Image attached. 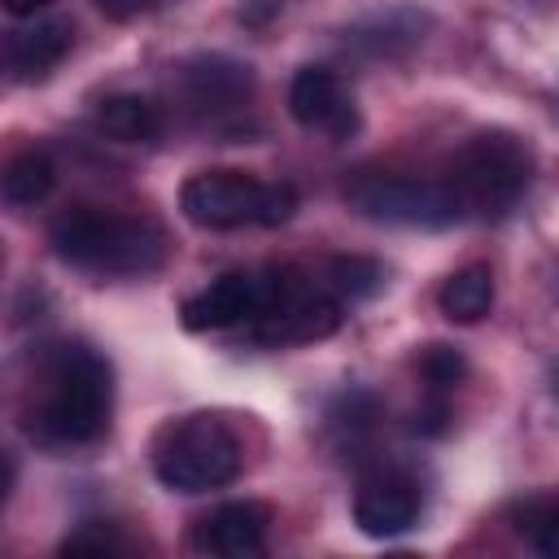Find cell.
<instances>
[{
  "mask_svg": "<svg viewBox=\"0 0 559 559\" xmlns=\"http://www.w3.org/2000/svg\"><path fill=\"white\" fill-rule=\"evenodd\" d=\"M114 367L83 341H61L39 354L26 384L22 424L44 445H92L109 432Z\"/></svg>",
  "mask_w": 559,
  "mask_h": 559,
  "instance_id": "6da1fadb",
  "label": "cell"
},
{
  "mask_svg": "<svg viewBox=\"0 0 559 559\" xmlns=\"http://www.w3.org/2000/svg\"><path fill=\"white\" fill-rule=\"evenodd\" d=\"M48 240L61 262L74 271L100 275V280H140L166 266V231L153 218L140 214H118V210H96V205H74L52 218Z\"/></svg>",
  "mask_w": 559,
  "mask_h": 559,
  "instance_id": "7a4b0ae2",
  "label": "cell"
},
{
  "mask_svg": "<svg viewBox=\"0 0 559 559\" xmlns=\"http://www.w3.org/2000/svg\"><path fill=\"white\" fill-rule=\"evenodd\" d=\"M445 188L459 201L463 218L493 223L520 205L533 183V153L511 131H480L472 135L445 166Z\"/></svg>",
  "mask_w": 559,
  "mask_h": 559,
  "instance_id": "3957f363",
  "label": "cell"
},
{
  "mask_svg": "<svg viewBox=\"0 0 559 559\" xmlns=\"http://www.w3.org/2000/svg\"><path fill=\"white\" fill-rule=\"evenodd\" d=\"M179 210L192 227L205 231L280 227L297 210V188L280 179H258L249 170H201L183 183Z\"/></svg>",
  "mask_w": 559,
  "mask_h": 559,
  "instance_id": "277c9868",
  "label": "cell"
},
{
  "mask_svg": "<svg viewBox=\"0 0 559 559\" xmlns=\"http://www.w3.org/2000/svg\"><path fill=\"white\" fill-rule=\"evenodd\" d=\"M245 450L227 419L218 415H183L166 424L153 441V472L175 493L223 489L240 476Z\"/></svg>",
  "mask_w": 559,
  "mask_h": 559,
  "instance_id": "5b68a950",
  "label": "cell"
},
{
  "mask_svg": "<svg viewBox=\"0 0 559 559\" xmlns=\"http://www.w3.org/2000/svg\"><path fill=\"white\" fill-rule=\"evenodd\" d=\"M341 319H345V306L328 284H314L297 266H266L262 301L245 323V332L258 345H310L332 336Z\"/></svg>",
  "mask_w": 559,
  "mask_h": 559,
  "instance_id": "8992f818",
  "label": "cell"
},
{
  "mask_svg": "<svg viewBox=\"0 0 559 559\" xmlns=\"http://www.w3.org/2000/svg\"><path fill=\"white\" fill-rule=\"evenodd\" d=\"M345 201L371 223H393V227H454L463 223L454 192L445 179H419V175H397V170H354L345 179Z\"/></svg>",
  "mask_w": 559,
  "mask_h": 559,
  "instance_id": "52a82bcc",
  "label": "cell"
},
{
  "mask_svg": "<svg viewBox=\"0 0 559 559\" xmlns=\"http://www.w3.org/2000/svg\"><path fill=\"white\" fill-rule=\"evenodd\" d=\"M253 70L236 57H223V52H201V57H188L179 70H175V96L179 105L214 127V131H245V114L253 105Z\"/></svg>",
  "mask_w": 559,
  "mask_h": 559,
  "instance_id": "ba28073f",
  "label": "cell"
},
{
  "mask_svg": "<svg viewBox=\"0 0 559 559\" xmlns=\"http://www.w3.org/2000/svg\"><path fill=\"white\" fill-rule=\"evenodd\" d=\"M419 511H424V489L415 472L389 463L362 472L354 489V524L367 537H397L419 520Z\"/></svg>",
  "mask_w": 559,
  "mask_h": 559,
  "instance_id": "9c48e42d",
  "label": "cell"
},
{
  "mask_svg": "<svg viewBox=\"0 0 559 559\" xmlns=\"http://www.w3.org/2000/svg\"><path fill=\"white\" fill-rule=\"evenodd\" d=\"M288 114L297 127L319 131L328 140H349L358 131V105L345 79L328 66H301L288 83Z\"/></svg>",
  "mask_w": 559,
  "mask_h": 559,
  "instance_id": "30bf717a",
  "label": "cell"
},
{
  "mask_svg": "<svg viewBox=\"0 0 559 559\" xmlns=\"http://www.w3.org/2000/svg\"><path fill=\"white\" fill-rule=\"evenodd\" d=\"M262 301V271H227L197 288L183 306L179 319L188 332H223V328H245Z\"/></svg>",
  "mask_w": 559,
  "mask_h": 559,
  "instance_id": "8fae6325",
  "label": "cell"
},
{
  "mask_svg": "<svg viewBox=\"0 0 559 559\" xmlns=\"http://www.w3.org/2000/svg\"><path fill=\"white\" fill-rule=\"evenodd\" d=\"M266 528H271V507L240 498V502H223L210 515H201L192 546L214 559H245L266 546Z\"/></svg>",
  "mask_w": 559,
  "mask_h": 559,
  "instance_id": "7c38bea8",
  "label": "cell"
},
{
  "mask_svg": "<svg viewBox=\"0 0 559 559\" xmlns=\"http://www.w3.org/2000/svg\"><path fill=\"white\" fill-rule=\"evenodd\" d=\"M74 44V26L61 17H35L31 26L9 31L4 39V66L17 83H35L44 74H52V66H61V57Z\"/></svg>",
  "mask_w": 559,
  "mask_h": 559,
  "instance_id": "4fadbf2b",
  "label": "cell"
},
{
  "mask_svg": "<svg viewBox=\"0 0 559 559\" xmlns=\"http://www.w3.org/2000/svg\"><path fill=\"white\" fill-rule=\"evenodd\" d=\"M428 31V13L419 9H384L345 31V48L358 57H402L411 52Z\"/></svg>",
  "mask_w": 559,
  "mask_h": 559,
  "instance_id": "5bb4252c",
  "label": "cell"
},
{
  "mask_svg": "<svg viewBox=\"0 0 559 559\" xmlns=\"http://www.w3.org/2000/svg\"><path fill=\"white\" fill-rule=\"evenodd\" d=\"M96 127L118 144H153L166 127V114L157 100H148L140 92H118L96 105Z\"/></svg>",
  "mask_w": 559,
  "mask_h": 559,
  "instance_id": "9a60e30c",
  "label": "cell"
},
{
  "mask_svg": "<svg viewBox=\"0 0 559 559\" xmlns=\"http://www.w3.org/2000/svg\"><path fill=\"white\" fill-rule=\"evenodd\" d=\"M437 306L450 323H480L493 306V271L485 262H472V266H459L441 293H437Z\"/></svg>",
  "mask_w": 559,
  "mask_h": 559,
  "instance_id": "2e32d148",
  "label": "cell"
},
{
  "mask_svg": "<svg viewBox=\"0 0 559 559\" xmlns=\"http://www.w3.org/2000/svg\"><path fill=\"white\" fill-rule=\"evenodd\" d=\"M52 183H57V166H52V157H48L44 148H22V153L9 157V166H4V197H9L13 205H35V201H44V197L52 192Z\"/></svg>",
  "mask_w": 559,
  "mask_h": 559,
  "instance_id": "e0dca14e",
  "label": "cell"
},
{
  "mask_svg": "<svg viewBox=\"0 0 559 559\" xmlns=\"http://www.w3.org/2000/svg\"><path fill=\"white\" fill-rule=\"evenodd\" d=\"M376 419H380V411H376L371 393H341L328 411V432H332L336 450H358L376 432Z\"/></svg>",
  "mask_w": 559,
  "mask_h": 559,
  "instance_id": "ac0fdd59",
  "label": "cell"
},
{
  "mask_svg": "<svg viewBox=\"0 0 559 559\" xmlns=\"http://www.w3.org/2000/svg\"><path fill=\"white\" fill-rule=\"evenodd\" d=\"M384 284V266L376 262V258H358V253H349V258H332L328 262V288L336 293V297H371L376 288Z\"/></svg>",
  "mask_w": 559,
  "mask_h": 559,
  "instance_id": "d6986e66",
  "label": "cell"
},
{
  "mask_svg": "<svg viewBox=\"0 0 559 559\" xmlns=\"http://www.w3.org/2000/svg\"><path fill=\"white\" fill-rule=\"evenodd\" d=\"M515 524H520V533H528V542L546 559H559V493L555 498H528V502H520Z\"/></svg>",
  "mask_w": 559,
  "mask_h": 559,
  "instance_id": "ffe728a7",
  "label": "cell"
},
{
  "mask_svg": "<svg viewBox=\"0 0 559 559\" xmlns=\"http://www.w3.org/2000/svg\"><path fill=\"white\" fill-rule=\"evenodd\" d=\"M419 376H424V389L428 393H437V397H450L454 389H459V380L467 376V362H463V354L454 349V345H428L424 354H419Z\"/></svg>",
  "mask_w": 559,
  "mask_h": 559,
  "instance_id": "44dd1931",
  "label": "cell"
},
{
  "mask_svg": "<svg viewBox=\"0 0 559 559\" xmlns=\"http://www.w3.org/2000/svg\"><path fill=\"white\" fill-rule=\"evenodd\" d=\"M118 550H127V542L109 520H87L79 524V533L61 542V555H118Z\"/></svg>",
  "mask_w": 559,
  "mask_h": 559,
  "instance_id": "7402d4cb",
  "label": "cell"
},
{
  "mask_svg": "<svg viewBox=\"0 0 559 559\" xmlns=\"http://www.w3.org/2000/svg\"><path fill=\"white\" fill-rule=\"evenodd\" d=\"M166 0H96V9L105 13V17H114V22H131V17H144V13H153V9H162Z\"/></svg>",
  "mask_w": 559,
  "mask_h": 559,
  "instance_id": "603a6c76",
  "label": "cell"
},
{
  "mask_svg": "<svg viewBox=\"0 0 559 559\" xmlns=\"http://www.w3.org/2000/svg\"><path fill=\"white\" fill-rule=\"evenodd\" d=\"M44 4H52V0H4V9H9L13 17H35Z\"/></svg>",
  "mask_w": 559,
  "mask_h": 559,
  "instance_id": "cb8c5ba5",
  "label": "cell"
},
{
  "mask_svg": "<svg viewBox=\"0 0 559 559\" xmlns=\"http://www.w3.org/2000/svg\"><path fill=\"white\" fill-rule=\"evenodd\" d=\"M550 389H555V397H559V362H555V371H550Z\"/></svg>",
  "mask_w": 559,
  "mask_h": 559,
  "instance_id": "d4e9b609",
  "label": "cell"
}]
</instances>
